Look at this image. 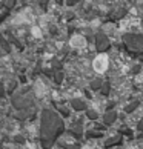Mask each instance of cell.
<instances>
[{
    "label": "cell",
    "mask_w": 143,
    "mask_h": 149,
    "mask_svg": "<svg viewBox=\"0 0 143 149\" xmlns=\"http://www.w3.org/2000/svg\"><path fill=\"white\" fill-rule=\"evenodd\" d=\"M125 45L128 51L140 54L143 52V36L142 34H126L125 36Z\"/></svg>",
    "instance_id": "cell-1"
},
{
    "label": "cell",
    "mask_w": 143,
    "mask_h": 149,
    "mask_svg": "<svg viewBox=\"0 0 143 149\" xmlns=\"http://www.w3.org/2000/svg\"><path fill=\"white\" fill-rule=\"evenodd\" d=\"M96 42H97V49L100 52H105L106 49L109 48V40H108V37L105 34H98L97 38H96Z\"/></svg>",
    "instance_id": "cell-2"
},
{
    "label": "cell",
    "mask_w": 143,
    "mask_h": 149,
    "mask_svg": "<svg viewBox=\"0 0 143 149\" xmlns=\"http://www.w3.org/2000/svg\"><path fill=\"white\" fill-rule=\"evenodd\" d=\"M106 65H108L106 57H98L94 62V68H96V71H98V72H103V71L106 69Z\"/></svg>",
    "instance_id": "cell-3"
},
{
    "label": "cell",
    "mask_w": 143,
    "mask_h": 149,
    "mask_svg": "<svg viewBox=\"0 0 143 149\" xmlns=\"http://www.w3.org/2000/svg\"><path fill=\"white\" fill-rule=\"evenodd\" d=\"M71 45L75 46V48H82V46H85V38L83 37H80V36H75L71 38Z\"/></svg>",
    "instance_id": "cell-4"
},
{
    "label": "cell",
    "mask_w": 143,
    "mask_h": 149,
    "mask_svg": "<svg viewBox=\"0 0 143 149\" xmlns=\"http://www.w3.org/2000/svg\"><path fill=\"white\" fill-rule=\"evenodd\" d=\"M119 143H120V137H112V139L108 140V143H105V146H106V148H111V146L119 145Z\"/></svg>",
    "instance_id": "cell-5"
},
{
    "label": "cell",
    "mask_w": 143,
    "mask_h": 149,
    "mask_svg": "<svg viewBox=\"0 0 143 149\" xmlns=\"http://www.w3.org/2000/svg\"><path fill=\"white\" fill-rule=\"evenodd\" d=\"M115 117H117V114L115 112H109V114H106V118H105V123H108V125H111L112 121L115 120Z\"/></svg>",
    "instance_id": "cell-6"
},
{
    "label": "cell",
    "mask_w": 143,
    "mask_h": 149,
    "mask_svg": "<svg viewBox=\"0 0 143 149\" xmlns=\"http://www.w3.org/2000/svg\"><path fill=\"white\" fill-rule=\"evenodd\" d=\"M137 106H139V104H137V102H134V103H131V106H126L125 111H126V112H133Z\"/></svg>",
    "instance_id": "cell-7"
},
{
    "label": "cell",
    "mask_w": 143,
    "mask_h": 149,
    "mask_svg": "<svg viewBox=\"0 0 143 149\" xmlns=\"http://www.w3.org/2000/svg\"><path fill=\"white\" fill-rule=\"evenodd\" d=\"M32 34L37 36V37H40V29H38V28H32Z\"/></svg>",
    "instance_id": "cell-8"
},
{
    "label": "cell",
    "mask_w": 143,
    "mask_h": 149,
    "mask_svg": "<svg viewBox=\"0 0 143 149\" xmlns=\"http://www.w3.org/2000/svg\"><path fill=\"white\" fill-rule=\"evenodd\" d=\"M139 129H140V131H143V120L139 123Z\"/></svg>",
    "instance_id": "cell-9"
}]
</instances>
